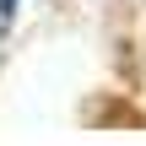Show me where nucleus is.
Wrapping results in <instances>:
<instances>
[{
	"label": "nucleus",
	"mask_w": 146,
	"mask_h": 146,
	"mask_svg": "<svg viewBox=\"0 0 146 146\" xmlns=\"http://www.w3.org/2000/svg\"><path fill=\"white\" fill-rule=\"evenodd\" d=\"M11 5H16V0H0V27L11 22Z\"/></svg>",
	"instance_id": "f257e3e1"
}]
</instances>
